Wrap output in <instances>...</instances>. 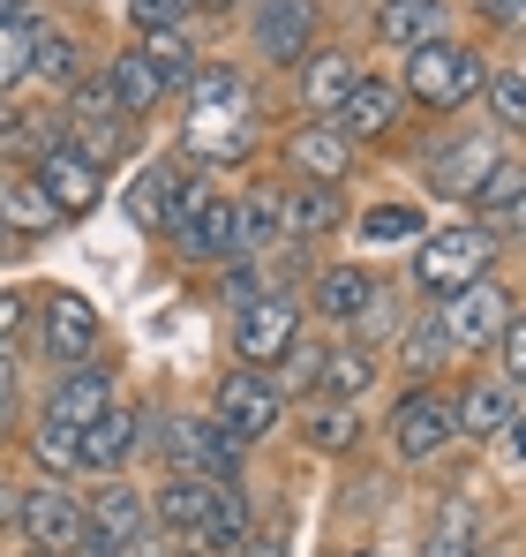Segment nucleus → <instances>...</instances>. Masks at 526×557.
<instances>
[{"mask_svg":"<svg viewBox=\"0 0 526 557\" xmlns=\"http://www.w3.org/2000/svg\"><path fill=\"white\" fill-rule=\"evenodd\" d=\"M481 53L474 46H459V38H429V46H414L406 53V76H399V91L414 98V106H437V113H451V106H466V98L481 91Z\"/></svg>","mask_w":526,"mask_h":557,"instance_id":"nucleus-1","label":"nucleus"},{"mask_svg":"<svg viewBox=\"0 0 526 557\" xmlns=\"http://www.w3.org/2000/svg\"><path fill=\"white\" fill-rule=\"evenodd\" d=\"M23 339H30V301L0 286V355H15Z\"/></svg>","mask_w":526,"mask_h":557,"instance_id":"nucleus-46","label":"nucleus"},{"mask_svg":"<svg viewBox=\"0 0 526 557\" xmlns=\"http://www.w3.org/2000/svg\"><path fill=\"white\" fill-rule=\"evenodd\" d=\"M451 414H459V437H512V422H519V384L474 376V384L451 399Z\"/></svg>","mask_w":526,"mask_h":557,"instance_id":"nucleus-18","label":"nucleus"},{"mask_svg":"<svg viewBox=\"0 0 526 557\" xmlns=\"http://www.w3.org/2000/svg\"><path fill=\"white\" fill-rule=\"evenodd\" d=\"M347 226V203H339V188H286V242H316V234H339Z\"/></svg>","mask_w":526,"mask_h":557,"instance_id":"nucleus-26","label":"nucleus"},{"mask_svg":"<svg viewBox=\"0 0 526 557\" xmlns=\"http://www.w3.org/2000/svg\"><path fill=\"white\" fill-rule=\"evenodd\" d=\"M497 264V234L489 226H443V234H422V257H414V278L429 294H459V286H481Z\"/></svg>","mask_w":526,"mask_h":557,"instance_id":"nucleus-4","label":"nucleus"},{"mask_svg":"<svg viewBox=\"0 0 526 557\" xmlns=\"http://www.w3.org/2000/svg\"><path fill=\"white\" fill-rule=\"evenodd\" d=\"M136 53H143V61L159 69V76H188V61H196L180 30H151V38H136Z\"/></svg>","mask_w":526,"mask_h":557,"instance_id":"nucleus-43","label":"nucleus"},{"mask_svg":"<svg viewBox=\"0 0 526 557\" xmlns=\"http://www.w3.org/2000/svg\"><path fill=\"white\" fill-rule=\"evenodd\" d=\"M0 226H8V234H53L61 211L46 203V188H38V182H8V188H0Z\"/></svg>","mask_w":526,"mask_h":557,"instance_id":"nucleus-34","label":"nucleus"},{"mask_svg":"<svg viewBox=\"0 0 526 557\" xmlns=\"http://www.w3.org/2000/svg\"><path fill=\"white\" fill-rule=\"evenodd\" d=\"M8 414H15V362L0 355V430H8Z\"/></svg>","mask_w":526,"mask_h":557,"instance_id":"nucleus-49","label":"nucleus"},{"mask_svg":"<svg viewBox=\"0 0 526 557\" xmlns=\"http://www.w3.org/2000/svg\"><path fill=\"white\" fill-rule=\"evenodd\" d=\"M474 8H481L489 23H519V8H526V0H474Z\"/></svg>","mask_w":526,"mask_h":557,"instance_id":"nucleus-50","label":"nucleus"},{"mask_svg":"<svg viewBox=\"0 0 526 557\" xmlns=\"http://www.w3.org/2000/svg\"><path fill=\"white\" fill-rule=\"evenodd\" d=\"M136 453H143V414L136 407H113L84 430V467H98V474H121Z\"/></svg>","mask_w":526,"mask_h":557,"instance_id":"nucleus-24","label":"nucleus"},{"mask_svg":"<svg viewBox=\"0 0 526 557\" xmlns=\"http://www.w3.org/2000/svg\"><path fill=\"white\" fill-rule=\"evenodd\" d=\"M98 332H105V324H98V309H90L76 286H53V294L38 301V347H46L53 362H68V370L90 362V355H98Z\"/></svg>","mask_w":526,"mask_h":557,"instance_id":"nucleus-10","label":"nucleus"},{"mask_svg":"<svg viewBox=\"0 0 526 557\" xmlns=\"http://www.w3.org/2000/svg\"><path fill=\"white\" fill-rule=\"evenodd\" d=\"M361 76H368V69H361L353 53H309V61H301V106H309L316 121H339V106L353 98Z\"/></svg>","mask_w":526,"mask_h":557,"instance_id":"nucleus-21","label":"nucleus"},{"mask_svg":"<svg viewBox=\"0 0 526 557\" xmlns=\"http://www.w3.org/2000/svg\"><path fill=\"white\" fill-rule=\"evenodd\" d=\"M497 362H504V384H519V392H526V309L497 332Z\"/></svg>","mask_w":526,"mask_h":557,"instance_id":"nucleus-45","label":"nucleus"},{"mask_svg":"<svg viewBox=\"0 0 526 557\" xmlns=\"http://www.w3.org/2000/svg\"><path fill=\"white\" fill-rule=\"evenodd\" d=\"M174 467L180 474H211V482H234V467H241V445L211 422V414H188L174 422Z\"/></svg>","mask_w":526,"mask_h":557,"instance_id":"nucleus-19","label":"nucleus"},{"mask_svg":"<svg viewBox=\"0 0 526 557\" xmlns=\"http://www.w3.org/2000/svg\"><path fill=\"white\" fill-rule=\"evenodd\" d=\"M234 355H241V370H278V355L301 339V301L286 294V286H263L249 301H234Z\"/></svg>","mask_w":526,"mask_h":557,"instance_id":"nucleus-3","label":"nucleus"},{"mask_svg":"<svg viewBox=\"0 0 526 557\" xmlns=\"http://www.w3.org/2000/svg\"><path fill=\"white\" fill-rule=\"evenodd\" d=\"M0 23H15V30H38V23H30V0H0Z\"/></svg>","mask_w":526,"mask_h":557,"instance_id":"nucleus-51","label":"nucleus"},{"mask_svg":"<svg viewBox=\"0 0 526 557\" xmlns=\"http://www.w3.org/2000/svg\"><path fill=\"white\" fill-rule=\"evenodd\" d=\"M166 242L180 249V264H234V196L188 174L174 219H166Z\"/></svg>","mask_w":526,"mask_h":557,"instance_id":"nucleus-2","label":"nucleus"},{"mask_svg":"<svg viewBox=\"0 0 526 557\" xmlns=\"http://www.w3.org/2000/svg\"><path fill=\"white\" fill-rule=\"evenodd\" d=\"M286 159H293L316 188H339V174L353 166V144L339 136V121H309L301 136H286Z\"/></svg>","mask_w":526,"mask_h":557,"instance_id":"nucleus-23","label":"nucleus"},{"mask_svg":"<svg viewBox=\"0 0 526 557\" xmlns=\"http://www.w3.org/2000/svg\"><path fill=\"white\" fill-rule=\"evenodd\" d=\"M8 249H15V234H8V226H0V257H8Z\"/></svg>","mask_w":526,"mask_h":557,"instance_id":"nucleus-53","label":"nucleus"},{"mask_svg":"<svg viewBox=\"0 0 526 557\" xmlns=\"http://www.w3.org/2000/svg\"><path fill=\"white\" fill-rule=\"evenodd\" d=\"M368 376H376V347H361V339H339V347H331V362H324V392H331V399H353Z\"/></svg>","mask_w":526,"mask_h":557,"instance_id":"nucleus-36","label":"nucleus"},{"mask_svg":"<svg viewBox=\"0 0 526 557\" xmlns=\"http://www.w3.org/2000/svg\"><path fill=\"white\" fill-rule=\"evenodd\" d=\"M256 106H188V159H249L256 151Z\"/></svg>","mask_w":526,"mask_h":557,"instance_id":"nucleus-14","label":"nucleus"},{"mask_svg":"<svg viewBox=\"0 0 526 557\" xmlns=\"http://www.w3.org/2000/svg\"><path fill=\"white\" fill-rule=\"evenodd\" d=\"M481 98H489L497 128H526V69H489L481 76Z\"/></svg>","mask_w":526,"mask_h":557,"instance_id":"nucleus-39","label":"nucleus"},{"mask_svg":"<svg viewBox=\"0 0 526 557\" xmlns=\"http://www.w3.org/2000/svg\"><path fill=\"white\" fill-rule=\"evenodd\" d=\"M121 399H113V376L98 370V362H76V370L53 376V392H46V407H38V422H61V430H90L98 414H113Z\"/></svg>","mask_w":526,"mask_h":557,"instance_id":"nucleus-13","label":"nucleus"},{"mask_svg":"<svg viewBox=\"0 0 526 557\" xmlns=\"http://www.w3.org/2000/svg\"><path fill=\"white\" fill-rule=\"evenodd\" d=\"M23 46H30V30H15V23H0V98L23 84Z\"/></svg>","mask_w":526,"mask_h":557,"instance_id":"nucleus-47","label":"nucleus"},{"mask_svg":"<svg viewBox=\"0 0 526 557\" xmlns=\"http://www.w3.org/2000/svg\"><path fill=\"white\" fill-rule=\"evenodd\" d=\"M23 76H38V84H53V91H76V76H84L76 38H61V30H30V46H23Z\"/></svg>","mask_w":526,"mask_h":557,"instance_id":"nucleus-29","label":"nucleus"},{"mask_svg":"<svg viewBox=\"0 0 526 557\" xmlns=\"http://www.w3.org/2000/svg\"><path fill=\"white\" fill-rule=\"evenodd\" d=\"M188 8H226V0H188Z\"/></svg>","mask_w":526,"mask_h":557,"instance_id":"nucleus-54","label":"nucleus"},{"mask_svg":"<svg viewBox=\"0 0 526 557\" xmlns=\"http://www.w3.org/2000/svg\"><path fill=\"white\" fill-rule=\"evenodd\" d=\"M211 490H218L211 474H180V467H174V474L159 482V505H151V512H159V528H180V535H196V520H203Z\"/></svg>","mask_w":526,"mask_h":557,"instance_id":"nucleus-30","label":"nucleus"},{"mask_svg":"<svg viewBox=\"0 0 526 557\" xmlns=\"http://www.w3.org/2000/svg\"><path fill=\"white\" fill-rule=\"evenodd\" d=\"M84 520H90V543L128 550V543H143V528H151V497H143L136 482L105 474V482H98V497L84 505Z\"/></svg>","mask_w":526,"mask_h":557,"instance_id":"nucleus-15","label":"nucleus"},{"mask_svg":"<svg viewBox=\"0 0 526 557\" xmlns=\"http://www.w3.org/2000/svg\"><path fill=\"white\" fill-rule=\"evenodd\" d=\"M68 151H84L98 174H105L113 159H128V113L113 106L105 76H98V84H76V91H68Z\"/></svg>","mask_w":526,"mask_h":557,"instance_id":"nucleus-8","label":"nucleus"},{"mask_svg":"<svg viewBox=\"0 0 526 557\" xmlns=\"http://www.w3.org/2000/svg\"><path fill=\"white\" fill-rule=\"evenodd\" d=\"M241 535H249V490L241 482H218L211 505H203V520H196V543L203 550H241Z\"/></svg>","mask_w":526,"mask_h":557,"instance_id":"nucleus-27","label":"nucleus"},{"mask_svg":"<svg viewBox=\"0 0 526 557\" xmlns=\"http://www.w3.org/2000/svg\"><path fill=\"white\" fill-rule=\"evenodd\" d=\"M105 91H113V106H121L128 121H136V113H151L159 98L174 91V76H159V69H151V61H143V53L128 46V53L113 61V76H105Z\"/></svg>","mask_w":526,"mask_h":557,"instance_id":"nucleus-28","label":"nucleus"},{"mask_svg":"<svg viewBox=\"0 0 526 557\" xmlns=\"http://www.w3.org/2000/svg\"><path fill=\"white\" fill-rule=\"evenodd\" d=\"M301 437H309L316 453H353V445H361V414H353L347 399H339V407H309V414H301Z\"/></svg>","mask_w":526,"mask_h":557,"instance_id":"nucleus-35","label":"nucleus"},{"mask_svg":"<svg viewBox=\"0 0 526 557\" xmlns=\"http://www.w3.org/2000/svg\"><path fill=\"white\" fill-rule=\"evenodd\" d=\"M391 460H406V467H422V460H437L443 445L459 437V414H451V399H443L437 384H414L399 407H391Z\"/></svg>","mask_w":526,"mask_h":557,"instance_id":"nucleus-6","label":"nucleus"},{"mask_svg":"<svg viewBox=\"0 0 526 557\" xmlns=\"http://www.w3.org/2000/svg\"><path fill=\"white\" fill-rule=\"evenodd\" d=\"M422 557H481V543H474V512H466V505H443L437 528L422 535Z\"/></svg>","mask_w":526,"mask_h":557,"instance_id":"nucleus-37","label":"nucleus"},{"mask_svg":"<svg viewBox=\"0 0 526 557\" xmlns=\"http://www.w3.org/2000/svg\"><path fill=\"white\" fill-rule=\"evenodd\" d=\"M451 362V339H443L437 317H414L406 332H399V376H437Z\"/></svg>","mask_w":526,"mask_h":557,"instance_id":"nucleus-33","label":"nucleus"},{"mask_svg":"<svg viewBox=\"0 0 526 557\" xmlns=\"http://www.w3.org/2000/svg\"><path fill=\"white\" fill-rule=\"evenodd\" d=\"M376 286H384L376 272H353V264H324V272H316V286H309V309H316L324 324H339V332H353Z\"/></svg>","mask_w":526,"mask_h":557,"instance_id":"nucleus-20","label":"nucleus"},{"mask_svg":"<svg viewBox=\"0 0 526 557\" xmlns=\"http://www.w3.org/2000/svg\"><path fill=\"white\" fill-rule=\"evenodd\" d=\"M361 234H368V242H414V234H422V203H376V211L361 219Z\"/></svg>","mask_w":526,"mask_h":557,"instance_id":"nucleus-41","label":"nucleus"},{"mask_svg":"<svg viewBox=\"0 0 526 557\" xmlns=\"http://www.w3.org/2000/svg\"><path fill=\"white\" fill-rule=\"evenodd\" d=\"M512 430H519V453H526V422H512Z\"/></svg>","mask_w":526,"mask_h":557,"instance_id":"nucleus-55","label":"nucleus"},{"mask_svg":"<svg viewBox=\"0 0 526 557\" xmlns=\"http://www.w3.org/2000/svg\"><path fill=\"white\" fill-rule=\"evenodd\" d=\"M30 182L46 188V203H53L61 219H90V211H98V196H105V174L90 166L84 151H68V144H46V151H38V166H30Z\"/></svg>","mask_w":526,"mask_h":557,"instance_id":"nucleus-11","label":"nucleus"},{"mask_svg":"<svg viewBox=\"0 0 526 557\" xmlns=\"http://www.w3.org/2000/svg\"><path fill=\"white\" fill-rule=\"evenodd\" d=\"M324 362H331V347H301V339H293V347L278 355V376H271L278 399H286V392H324Z\"/></svg>","mask_w":526,"mask_h":557,"instance_id":"nucleus-38","label":"nucleus"},{"mask_svg":"<svg viewBox=\"0 0 526 557\" xmlns=\"http://www.w3.org/2000/svg\"><path fill=\"white\" fill-rule=\"evenodd\" d=\"M474 203H481V219H489V234H497V226H504V234L519 226V234H526V174H512V166H497L489 182L474 188Z\"/></svg>","mask_w":526,"mask_h":557,"instance_id":"nucleus-32","label":"nucleus"},{"mask_svg":"<svg viewBox=\"0 0 526 557\" xmlns=\"http://www.w3.org/2000/svg\"><path fill=\"white\" fill-rule=\"evenodd\" d=\"M278 414H286V399H278V384L263 370H226L218 376V399H211V422L234 437V445H256L278 430Z\"/></svg>","mask_w":526,"mask_h":557,"instance_id":"nucleus-7","label":"nucleus"},{"mask_svg":"<svg viewBox=\"0 0 526 557\" xmlns=\"http://www.w3.org/2000/svg\"><path fill=\"white\" fill-rule=\"evenodd\" d=\"M30 557H46V550H30Z\"/></svg>","mask_w":526,"mask_h":557,"instance_id":"nucleus-56","label":"nucleus"},{"mask_svg":"<svg viewBox=\"0 0 526 557\" xmlns=\"http://www.w3.org/2000/svg\"><path fill=\"white\" fill-rule=\"evenodd\" d=\"M399 106H406L399 76H361V84H353V98L339 106V136H347V144H368V136H384V128L399 121Z\"/></svg>","mask_w":526,"mask_h":557,"instance_id":"nucleus-22","label":"nucleus"},{"mask_svg":"<svg viewBox=\"0 0 526 557\" xmlns=\"http://www.w3.org/2000/svg\"><path fill=\"white\" fill-rule=\"evenodd\" d=\"M234 557H286V528H249Z\"/></svg>","mask_w":526,"mask_h":557,"instance_id":"nucleus-48","label":"nucleus"},{"mask_svg":"<svg viewBox=\"0 0 526 557\" xmlns=\"http://www.w3.org/2000/svg\"><path fill=\"white\" fill-rule=\"evenodd\" d=\"M128 15H136V30L151 38V30H180L196 8H188V0H128Z\"/></svg>","mask_w":526,"mask_h":557,"instance_id":"nucleus-44","label":"nucleus"},{"mask_svg":"<svg viewBox=\"0 0 526 557\" xmlns=\"http://www.w3.org/2000/svg\"><path fill=\"white\" fill-rule=\"evenodd\" d=\"M15 528L30 535V550L46 557H76L90 543V520H84V497H68L61 482H38L15 497Z\"/></svg>","mask_w":526,"mask_h":557,"instance_id":"nucleus-5","label":"nucleus"},{"mask_svg":"<svg viewBox=\"0 0 526 557\" xmlns=\"http://www.w3.org/2000/svg\"><path fill=\"white\" fill-rule=\"evenodd\" d=\"M180 188H188V174H180L174 159H159V166H143V174H136L128 211H136L143 226H166V219H174V203H180Z\"/></svg>","mask_w":526,"mask_h":557,"instance_id":"nucleus-31","label":"nucleus"},{"mask_svg":"<svg viewBox=\"0 0 526 557\" xmlns=\"http://www.w3.org/2000/svg\"><path fill=\"white\" fill-rule=\"evenodd\" d=\"M188 106H249V84H241V69H203V76L188 84Z\"/></svg>","mask_w":526,"mask_h":557,"instance_id":"nucleus-42","label":"nucleus"},{"mask_svg":"<svg viewBox=\"0 0 526 557\" xmlns=\"http://www.w3.org/2000/svg\"><path fill=\"white\" fill-rule=\"evenodd\" d=\"M497 166H504L497 136H481V128H474V136H443L437 151H429V166H422V174H429V188H437V196H474V188L489 182Z\"/></svg>","mask_w":526,"mask_h":557,"instance_id":"nucleus-12","label":"nucleus"},{"mask_svg":"<svg viewBox=\"0 0 526 557\" xmlns=\"http://www.w3.org/2000/svg\"><path fill=\"white\" fill-rule=\"evenodd\" d=\"M278 242H286V188H249V196H234V257L241 264H263V257H278Z\"/></svg>","mask_w":526,"mask_h":557,"instance_id":"nucleus-17","label":"nucleus"},{"mask_svg":"<svg viewBox=\"0 0 526 557\" xmlns=\"http://www.w3.org/2000/svg\"><path fill=\"white\" fill-rule=\"evenodd\" d=\"M519 317V301L497 286V278H481V286H459L451 301H443V339H451V355H474V347H497V332Z\"/></svg>","mask_w":526,"mask_h":557,"instance_id":"nucleus-9","label":"nucleus"},{"mask_svg":"<svg viewBox=\"0 0 526 557\" xmlns=\"http://www.w3.org/2000/svg\"><path fill=\"white\" fill-rule=\"evenodd\" d=\"M30 453L53 467V474H76L84 467V430H61V422H38L30 430Z\"/></svg>","mask_w":526,"mask_h":557,"instance_id":"nucleus-40","label":"nucleus"},{"mask_svg":"<svg viewBox=\"0 0 526 557\" xmlns=\"http://www.w3.org/2000/svg\"><path fill=\"white\" fill-rule=\"evenodd\" d=\"M249 38H256L263 61H309V46H316V0H256Z\"/></svg>","mask_w":526,"mask_h":557,"instance_id":"nucleus-16","label":"nucleus"},{"mask_svg":"<svg viewBox=\"0 0 526 557\" xmlns=\"http://www.w3.org/2000/svg\"><path fill=\"white\" fill-rule=\"evenodd\" d=\"M443 23H451L443 0H376V38L399 46V53H414V46L443 38Z\"/></svg>","mask_w":526,"mask_h":557,"instance_id":"nucleus-25","label":"nucleus"},{"mask_svg":"<svg viewBox=\"0 0 526 557\" xmlns=\"http://www.w3.org/2000/svg\"><path fill=\"white\" fill-rule=\"evenodd\" d=\"M8 528H15V490L0 482V535H8Z\"/></svg>","mask_w":526,"mask_h":557,"instance_id":"nucleus-52","label":"nucleus"}]
</instances>
